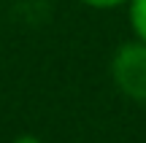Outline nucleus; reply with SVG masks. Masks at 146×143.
I'll return each instance as SVG.
<instances>
[{
	"mask_svg": "<svg viewBox=\"0 0 146 143\" xmlns=\"http://www.w3.org/2000/svg\"><path fill=\"white\" fill-rule=\"evenodd\" d=\"M127 16H130V27L135 32L138 41L146 43V0H127Z\"/></svg>",
	"mask_w": 146,
	"mask_h": 143,
	"instance_id": "f03ea898",
	"label": "nucleus"
},
{
	"mask_svg": "<svg viewBox=\"0 0 146 143\" xmlns=\"http://www.w3.org/2000/svg\"><path fill=\"white\" fill-rule=\"evenodd\" d=\"M14 143H43L38 135H30V132H25V135H16L14 138Z\"/></svg>",
	"mask_w": 146,
	"mask_h": 143,
	"instance_id": "20e7f679",
	"label": "nucleus"
},
{
	"mask_svg": "<svg viewBox=\"0 0 146 143\" xmlns=\"http://www.w3.org/2000/svg\"><path fill=\"white\" fill-rule=\"evenodd\" d=\"M111 76L116 89L135 103H146V43L130 41L122 43L111 59Z\"/></svg>",
	"mask_w": 146,
	"mask_h": 143,
	"instance_id": "f257e3e1",
	"label": "nucleus"
},
{
	"mask_svg": "<svg viewBox=\"0 0 146 143\" xmlns=\"http://www.w3.org/2000/svg\"><path fill=\"white\" fill-rule=\"evenodd\" d=\"M78 3L89 5V8H98V11H108V8H119V5H125L127 0H78Z\"/></svg>",
	"mask_w": 146,
	"mask_h": 143,
	"instance_id": "7ed1b4c3",
	"label": "nucleus"
}]
</instances>
